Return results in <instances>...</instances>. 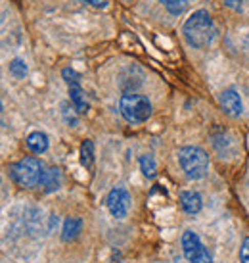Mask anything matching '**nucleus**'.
Instances as JSON below:
<instances>
[{"instance_id": "9", "label": "nucleus", "mask_w": 249, "mask_h": 263, "mask_svg": "<svg viewBox=\"0 0 249 263\" xmlns=\"http://www.w3.org/2000/svg\"><path fill=\"white\" fill-rule=\"evenodd\" d=\"M25 142H27V148H29L33 154H44L48 150V137L40 131L31 133Z\"/></svg>"}, {"instance_id": "16", "label": "nucleus", "mask_w": 249, "mask_h": 263, "mask_svg": "<svg viewBox=\"0 0 249 263\" xmlns=\"http://www.w3.org/2000/svg\"><path fill=\"white\" fill-rule=\"evenodd\" d=\"M10 73L14 75L15 79H23V77L27 75V64L19 58L12 60V62H10Z\"/></svg>"}, {"instance_id": "6", "label": "nucleus", "mask_w": 249, "mask_h": 263, "mask_svg": "<svg viewBox=\"0 0 249 263\" xmlns=\"http://www.w3.org/2000/svg\"><path fill=\"white\" fill-rule=\"evenodd\" d=\"M106 204H108V210H110V213L113 217L123 219V217H127L129 208H131V196H129V192L125 189L115 186V189H111V192L108 194Z\"/></svg>"}, {"instance_id": "3", "label": "nucleus", "mask_w": 249, "mask_h": 263, "mask_svg": "<svg viewBox=\"0 0 249 263\" xmlns=\"http://www.w3.org/2000/svg\"><path fill=\"white\" fill-rule=\"evenodd\" d=\"M180 167L188 179H203L209 171V156L198 146H184L178 150Z\"/></svg>"}, {"instance_id": "10", "label": "nucleus", "mask_w": 249, "mask_h": 263, "mask_svg": "<svg viewBox=\"0 0 249 263\" xmlns=\"http://www.w3.org/2000/svg\"><path fill=\"white\" fill-rule=\"evenodd\" d=\"M46 192H54V190H58L61 186V173H59L58 167H52L48 171H44V177H43V183Z\"/></svg>"}, {"instance_id": "12", "label": "nucleus", "mask_w": 249, "mask_h": 263, "mask_svg": "<svg viewBox=\"0 0 249 263\" xmlns=\"http://www.w3.org/2000/svg\"><path fill=\"white\" fill-rule=\"evenodd\" d=\"M81 229H82V221L79 217H69V219H66V223H64V240H73V238H77L79 233H81Z\"/></svg>"}, {"instance_id": "8", "label": "nucleus", "mask_w": 249, "mask_h": 263, "mask_svg": "<svg viewBox=\"0 0 249 263\" xmlns=\"http://www.w3.org/2000/svg\"><path fill=\"white\" fill-rule=\"evenodd\" d=\"M180 205H182V210L186 213L194 215V213H198L199 210H201L203 202H201V196H199L198 192L186 190V192H182V194H180Z\"/></svg>"}, {"instance_id": "1", "label": "nucleus", "mask_w": 249, "mask_h": 263, "mask_svg": "<svg viewBox=\"0 0 249 263\" xmlns=\"http://www.w3.org/2000/svg\"><path fill=\"white\" fill-rule=\"evenodd\" d=\"M186 43L194 48H207L217 37V27L207 10H198L184 22L182 27Z\"/></svg>"}, {"instance_id": "20", "label": "nucleus", "mask_w": 249, "mask_h": 263, "mask_svg": "<svg viewBox=\"0 0 249 263\" xmlns=\"http://www.w3.org/2000/svg\"><path fill=\"white\" fill-rule=\"evenodd\" d=\"M87 2L94 8H106L108 4H110V0H87Z\"/></svg>"}, {"instance_id": "14", "label": "nucleus", "mask_w": 249, "mask_h": 263, "mask_svg": "<svg viewBox=\"0 0 249 263\" xmlns=\"http://www.w3.org/2000/svg\"><path fill=\"white\" fill-rule=\"evenodd\" d=\"M140 169H142V173L148 177V179H152V177H155V171H157V167H155V161L152 156H142L140 158Z\"/></svg>"}, {"instance_id": "18", "label": "nucleus", "mask_w": 249, "mask_h": 263, "mask_svg": "<svg viewBox=\"0 0 249 263\" xmlns=\"http://www.w3.org/2000/svg\"><path fill=\"white\" fill-rule=\"evenodd\" d=\"M240 259H242V263H249V236L243 240V244H242V250H240Z\"/></svg>"}, {"instance_id": "19", "label": "nucleus", "mask_w": 249, "mask_h": 263, "mask_svg": "<svg viewBox=\"0 0 249 263\" xmlns=\"http://www.w3.org/2000/svg\"><path fill=\"white\" fill-rule=\"evenodd\" d=\"M224 2H226L228 8H232V10H236V12H240V10L243 8V2H245V0H224Z\"/></svg>"}, {"instance_id": "13", "label": "nucleus", "mask_w": 249, "mask_h": 263, "mask_svg": "<svg viewBox=\"0 0 249 263\" xmlns=\"http://www.w3.org/2000/svg\"><path fill=\"white\" fill-rule=\"evenodd\" d=\"M81 161L85 167H90L94 161V142L92 140H85L81 144Z\"/></svg>"}, {"instance_id": "15", "label": "nucleus", "mask_w": 249, "mask_h": 263, "mask_svg": "<svg viewBox=\"0 0 249 263\" xmlns=\"http://www.w3.org/2000/svg\"><path fill=\"white\" fill-rule=\"evenodd\" d=\"M188 2H190V0H161L163 6L175 15L182 14L184 10H186V6H188Z\"/></svg>"}, {"instance_id": "4", "label": "nucleus", "mask_w": 249, "mask_h": 263, "mask_svg": "<svg viewBox=\"0 0 249 263\" xmlns=\"http://www.w3.org/2000/svg\"><path fill=\"white\" fill-rule=\"evenodd\" d=\"M119 111L129 123H144L152 116V104L142 95H123L119 100Z\"/></svg>"}, {"instance_id": "17", "label": "nucleus", "mask_w": 249, "mask_h": 263, "mask_svg": "<svg viewBox=\"0 0 249 263\" xmlns=\"http://www.w3.org/2000/svg\"><path fill=\"white\" fill-rule=\"evenodd\" d=\"M61 75H64V79H66V83L69 85V87H75V85H79V83H81L79 73H77L75 69H71V67H66V69L61 71Z\"/></svg>"}, {"instance_id": "5", "label": "nucleus", "mask_w": 249, "mask_h": 263, "mask_svg": "<svg viewBox=\"0 0 249 263\" xmlns=\"http://www.w3.org/2000/svg\"><path fill=\"white\" fill-rule=\"evenodd\" d=\"M182 250L190 263H213L211 254L207 252V248L201 244L199 236L194 231H186L182 234Z\"/></svg>"}, {"instance_id": "11", "label": "nucleus", "mask_w": 249, "mask_h": 263, "mask_svg": "<svg viewBox=\"0 0 249 263\" xmlns=\"http://www.w3.org/2000/svg\"><path fill=\"white\" fill-rule=\"evenodd\" d=\"M69 95H71V102H73L75 110L79 114H87L88 111V102H87V96L82 92L81 85H75V87H69Z\"/></svg>"}, {"instance_id": "2", "label": "nucleus", "mask_w": 249, "mask_h": 263, "mask_svg": "<svg viewBox=\"0 0 249 263\" xmlns=\"http://www.w3.org/2000/svg\"><path fill=\"white\" fill-rule=\"evenodd\" d=\"M8 173L15 184H19L23 189H33L43 183L44 167L37 158H23V160L12 163L8 167Z\"/></svg>"}, {"instance_id": "7", "label": "nucleus", "mask_w": 249, "mask_h": 263, "mask_svg": "<svg viewBox=\"0 0 249 263\" xmlns=\"http://www.w3.org/2000/svg\"><path fill=\"white\" fill-rule=\"evenodd\" d=\"M219 100H220L222 110L226 111L228 116H242V111H243L242 98H240V95L236 92L234 88H226V90H222L220 96H219Z\"/></svg>"}]
</instances>
